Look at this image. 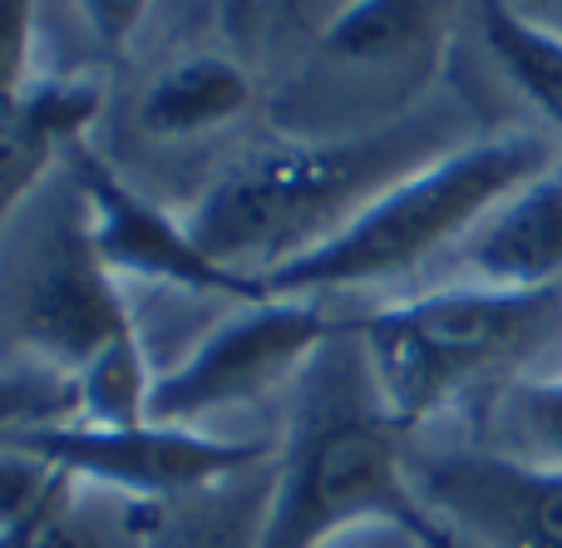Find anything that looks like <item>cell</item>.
I'll return each mask as SVG.
<instances>
[{
    "label": "cell",
    "instance_id": "obj_1",
    "mask_svg": "<svg viewBox=\"0 0 562 548\" xmlns=\"http://www.w3.org/2000/svg\"><path fill=\"white\" fill-rule=\"evenodd\" d=\"M409 440L346 316L286 395L257 548H321L330 534L380 514L435 524L409 480Z\"/></svg>",
    "mask_w": 562,
    "mask_h": 548
},
{
    "label": "cell",
    "instance_id": "obj_2",
    "mask_svg": "<svg viewBox=\"0 0 562 548\" xmlns=\"http://www.w3.org/2000/svg\"><path fill=\"white\" fill-rule=\"evenodd\" d=\"M454 144L464 138H449L435 119H400L370 134L272 144L213 178L193 198L183 223L213 262L262 282L267 272L330 243L390 183Z\"/></svg>",
    "mask_w": 562,
    "mask_h": 548
},
{
    "label": "cell",
    "instance_id": "obj_3",
    "mask_svg": "<svg viewBox=\"0 0 562 548\" xmlns=\"http://www.w3.org/2000/svg\"><path fill=\"white\" fill-rule=\"evenodd\" d=\"M390 415L409 435L459 411H484L528 376L562 371V287L504 292L435 282L350 316Z\"/></svg>",
    "mask_w": 562,
    "mask_h": 548
},
{
    "label": "cell",
    "instance_id": "obj_4",
    "mask_svg": "<svg viewBox=\"0 0 562 548\" xmlns=\"http://www.w3.org/2000/svg\"><path fill=\"white\" fill-rule=\"evenodd\" d=\"M553 164V148L538 134L508 128V134L464 138L390 183L316 253L267 272L262 287L267 297H321V302L405 287L409 277L445 267L488 208Z\"/></svg>",
    "mask_w": 562,
    "mask_h": 548
},
{
    "label": "cell",
    "instance_id": "obj_5",
    "mask_svg": "<svg viewBox=\"0 0 562 548\" xmlns=\"http://www.w3.org/2000/svg\"><path fill=\"white\" fill-rule=\"evenodd\" d=\"M0 332L25 351V366L59 381L138 332L134 297L94 247L69 158L0 243Z\"/></svg>",
    "mask_w": 562,
    "mask_h": 548
},
{
    "label": "cell",
    "instance_id": "obj_6",
    "mask_svg": "<svg viewBox=\"0 0 562 548\" xmlns=\"http://www.w3.org/2000/svg\"><path fill=\"white\" fill-rule=\"evenodd\" d=\"M346 316L321 297H262L227 306L158 371L148 421L217 430L223 421L286 401Z\"/></svg>",
    "mask_w": 562,
    "mask_h": 548
},
{
    "label": "cell",
    "instance_id": "obj_7",
    "mask_svg": "<svg viewBox=\"0 0 562 548\" xmlns=\"http://www.w3.org/2000/svg\"><path fill=\"white\" fill-rule=\"evenodd\" d=\"M10 440L35 450L65 480L104 490L128 504H144V510L198 494L207 484L243 474L277 455V440H262V435L188 430V425H164V421H138V425L55 421L20 430Z\"/></svg>",
    "mask_w": 562,
    "mask_h": 548
},
{
    "label": "cell",
    "instance_id": "obj_8",
    "mask_svg": "<svg viewBox=\"0 0 562 548\" xmlns=\"http://www.w3.org/2000/svg\"><path fill=\"white\" fill-rule=\"evenodd\" d=\"M79 193H85L89 233L104 257V267L128 287V297H203L217 306L262 302L267 287L257 277H243L233 267L213 262L193 243L183 213H168L148 193H138L109 158H99L89 144L69 154Z\"/></svg>",
    "mask_w": 562,
    "mask_h": 548
},
{
    "label": "cell",
    "instance_id": "obj_9",
    "mask_svg": "<svg viewBox=\"0 0 562 548\" xmlns=\"http://www.w3.org/2000/svg\"><path fill=\"white\" fill-rule=\"evenodd\" d=\"M409 480L449 544L562 548V470L518 465L464 440L409 450Z\"/></svg>",
    "mask_w": 562,
    "mask_h": 548
},
{
    "label": "cell",
    "instance_id": "obj_10",
    "mask_svg": "<svg viewBox=\"0 0 562 548\" xmlns=\"http://www.w3.org/2000/svg\"><path fill=\"white\" fill-rule=\"evenodd\" d=\"M445 267V282L504 287V292L562 287V164L533 174L504 203L488 208Z\"/></svg>",
    "mask_w": 562,
    "mask_h": 548
},
{
    "label": "cell",
    "instance_id": "obj_11",
    "mask_svg": "<svg viewBox=\"0 0 562 548\" xmlns=\"http://www.w3.org/2000/svg\"><path fill=\"white\" fill-rule=\"evenodd\" d=\"M99 119V85L89 79H35L15 109L0 114V243L25 203L65 168Z\"/></svg>",
    "mask_w": 562,
    "mask_h": 548
},
{
    "label": "cell",
    "instance_id": "obj_12",
    "mask_svg": "<svg viewBox=\"0 0 562 548\" xmlns=\"http://www.w3.org/2000/svg\"><path fill=\"white\" fill-rule=\"evenodd\" d=\"M272 460L148 510V548H257L272 500Z\"/></svg>",
    "mask_w": 562,
    "mask_h": 548
},
{
    "label": "cell",
    "instance_id": "obj_13",
    "mask_svg": "<svg viewBox=\"0 0 562 548\" xmlns=\"http://www.w3.org/2000/svg\"><path fill=\"white\" fill-rule=\"evenodd\" d=\"M252 109V75L227 55H188L138 99V128L154 138H198Z\"/></svg>",
    "mask_w": 562,
    "mask_h": 548
},
{
    "label": "cell",
    "instance_id": "obj_14",
    "mask_svg": "<svg viewBox=\"0 0 562 548\" xmlns=\"http://www.w3.org/2000/svg\"><path fill=\"white\" fill-rule=\"evenodd\" d=\"M464 0H346L321 30V49L346 65H390L429 49Z\"/></svg>",
    "mask_w": 562,
    "mask_h": 548
},
{
    "label": "cell",
    "instance_id": "obj_15",
    "mask_svg": "<svg viewBox=\"0 0 562 548\" xmlns=\"http://www.w3.org/2000/svg\"><path fill=\"white\" fill-rule=\"evenodd\" d=\"M479 30L508 85L562 134V30L524 15L508 0H479Z\"/></svg>",
    "mask_w": 562,
    "mask_h": 548
},
{
    "label": "cell",
    "instance_id": "obj_16",
    "mask_svg": "<svg viewBox=\"0 0 562 548\" xmlns=\"http://www.w3.org/2000/svg\"><path fill=\"white\" fill-rule=\"evenodd\" d=\"M474 445L538 470H562V371L528 376L474 411Z\"/></svg>",
    "mask_w": 562,
    "mask_h": 548
},
{
    "label": "cell",
    "instance_id": "obj_17",
    "mask_svg": "<svg viewBox=\"0 0 562 548\" xmlns=\"http://www.w3.org/2000/svg\"><path fill=\"white\" fill-rule=\"evenodd\" d=\"M154 381H158V361H154V351H148L144 332L124 336V342L99 351L94 361L69 381V391H75V415H69V421H85V425L148 421Z\"/></svg>",
    "mask_w": 562,
    "mask_h": 548
},
{
    "label": "cell",
    "instance_id": "obj_18",
    "mask_svg": "<svg viewBox=\"0 0 562 548\" xmlns=\"http://www.w3.org/2000/svg\"><path fill=\"white\" fill-rule=\"evenodd\" d=\"M65 484V474L55 465H45L35 450H25L20 440L0 435V544H10Z\"/></svg>",
    "mask_w": 562,
    "mask_h": 548
},
{
    "label": "cell",
    "instance_id": "obj_19",
    "mask_svg": "<svg viewBox=\"0 0 562 548\" xmlns=\"http://www.w3.org/2000/svg\"><path fill=\"white\" fill-rule=\"evenodd\" d=\"M35 15H40V0H0V114L15 109V99L35 85L30 79Z\"/></svg>",
    "mask_w": 562,
    "mask_h": 548
},
{
    "label": "cell",
    "instance_id": "obj_20",
    "mask_svg": "<svg viewBox=\"0 0 562 548\" xmlns=\"http://www.w3.org/2000/svg\"><path fill=\"white\" fill-rule=\"evenodd\" d=\"M321 548H449V539L435 529V524H419V519H360L350 529L330 534Z\"/></svg>",
    "mask_w": 562,
    "mask_h": 548
},
{
    "label": "cell",
    "instance_id": "obj_21",
    "mask_svg": "<svg viewBox=\"0 0 562 548\" xmlns=\"http://www.w3.org/2000/svg\"><path fill=\"white\" fill-rule=\"evenodd\" d=\"M148 5H154V0H75L79 20H85V30H89V40H94L109 59L128 49V40H134L138 25H144Z\"/></svg>",
    "mask_w": 562,
    "mask_h": 548
},
{
    "label": "cell",
    "instance_id": "obj_22",
    "mask_svg": "<svg viewBox=\"0 0 562 548\" xmlns=\"http://www.w3.org/2000/svg\"><path fill=\"white\" fill-rule=\"evenodd\" d=\"M0 548H10V544H0Z\"/></svg>",
    "mask_w": 562,
    "mask_h": 548
},
{
    "label": "cell",
    "instance_id": "obj_23",
    "mask_svg": "<svg viewBox=\"0 0 562 548\" xmlns=\"http://www.w3.org/2000/svg\"><path fill=\"white\" fill-rule=\"evenodd\" d=\"M449 548H459V544H449Z\"/></svg>",
    "mask_w": 562,
    "mask_h": 548
}]
</instances>
